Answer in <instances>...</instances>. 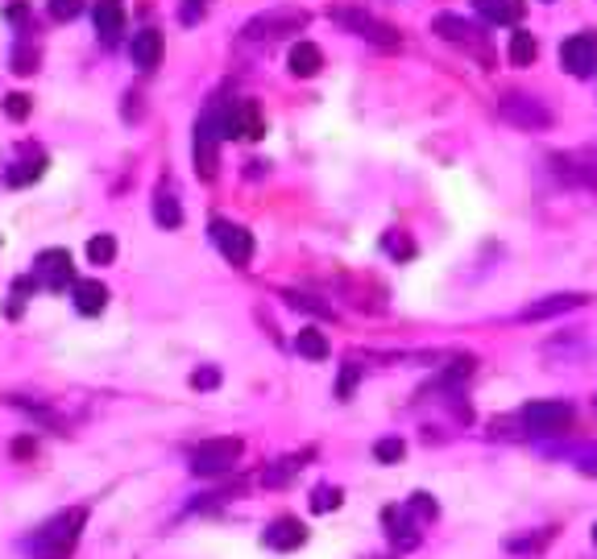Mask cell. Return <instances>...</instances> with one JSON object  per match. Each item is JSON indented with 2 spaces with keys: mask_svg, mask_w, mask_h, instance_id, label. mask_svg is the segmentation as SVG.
Returning a JSON list of instances; mask_svg holds the SVG:
<instances>
[{
  "mask_svg": "<svg viewBox=\"0 0 597 559\" xmlns=\"http://www.w3.org/2000/svg\"><path fill=\"white\" fill-rule=\"evenodd\" d=\"M133 67H142V71H154L158 59H162V34L158 29H142V34H133Z\"/></svg>",
  "mask_w": 597,
  "mask_h": 559,
  "instance_id": "cell-16",
  "label": "cell"
},
{
  "mask_svg": "<svg viewBox=\"0 0 597 559\" xmlns=\"http://www.w3.org/2000/svg\"><path fill=\"white\" fill-rule=\"evenodd\" d=\"M112 257H117V240L108 237V232H100V237L87 240V262L92 265H108Z\"/></svg>",
  "mask_w": 597,
  "mask_h": 559,
  "instance_id": "cell-24",
  "label": "cell"
},
{
  "mask_svg": "<svg viewBox=\"0 0 597 559\" xmlns=\"http://www.w3.org/2000/svg\"><path fill=\"white\" fill-rule=\"evenodd\" d=\"M593 406H597V398H593Z\"/></svg>",
  "mask_w": 597,
  "mask_h": 559,
  "instance_id": "cell-38",
  "label": "cell"
},
{
  "mask_svg": "<svg viewBox=\"0 0 597 559\" xmlns=\"http://www.w3.org/2000/svg\"><path fill=\"white\" fill-rule=\"evenodd\" d=\"M154 220L162 228H179L183 224V207H179V199H175L170 190H158V195H154Z\"/></svg>",
  "mask_w": 597,
  "mask_h": 559,
  "instance_id": "cell-23",
  "label": "cell"
},
{
  "mask_svg": "<svg viewBox=\"0 0 597 559\" xmlns=\"http://www.w3.org/2000/svg\"><path fill=\"white\" fill-rule=\"evenodd\" d=\"M220 137H245V142H258V137H266L262 108L253 104V100H237V104L228 108L225 117H220Z\"/></svg>",
  "mask_w": 597,
  "mask_h": 559,
  "instance_id": "cell-8",
  "label": "cell"
},
{
  "mask_svg": "<svg viewBox=\"0 0 597 559\" xmlns=\"http://www.w3.org/2000/svg\"><path fill=\"white\" fill-rule=\"evenodd\" d=\"M332 17L345 29H353L357 37H365V42H373V46H382V50H395L398 46V34L390 29L386 21H378L373 12H365V9H353V4H345V9H332Z\"/></svg>",
  "mask_w": 597,
  "mask_h": 559,
  "instance_id": "cell-7",
  "label": "cell"
},
{
  "mask_svg": "<svg viewBox=\"0 0 597 559\" xmlns=\"http://www.w3.org/2000/svg\"><path fill=\"white\" fill-rule=\"evenodd\" d=\"M311 452H303V456H287V460H278V468H270V473L262 476L266 485H282V481H290V476L303 468V460H307Z\"/></svg>",
  "mask_w": 597,
  "mask_h": 559,
  "instance_id": "cell-26",
  "label": "cell"
},
{
  "mask_svg": "<svg viewBox=\"0 0 597 559\" xmlns=\"http://www.w3.org/2000/svg\"><path fill=\"white\" fill-rule=\"evenodd\" d=\"M340 501H345V493H340L336 485H320L315 493H311V510H315V514H328V510H336Z\"/></svg>",
  "mask_w": 597,
  "mask_h": 559,
  "instance_id": "cell-27",
  "label": "cell"
},
{
  "mask_svg": "<svg viewBox=\"0 0 597 559\" xmlns=\"http://www.w3.org/2000/svg\"><path fill=\"white\" fill-rule=\"evenodd\" d=\"M593 543H597V523H593Z\"/></svg>",
  "mask_w": 597,
  "mask_h": 559,
  "instance_id": "cell-37",
  "label": "cell"
},
{
  "mask_svg": "<svg viewBox=\"0 0 597 559\" xmlns=\"http://www.w3.org/2000/svg\"><path fill=\"white\" fill-rule=\"evenodd\" d=\"M287 62H290V75L311 79V75H320V67H323V50L315 46V42H295Z\"/></svg>",
  "mask_w": 597,
  "mask_h": 559,
  "instance_id": "cell-17",
  "label": "cell"
},
{
  "mask_svg": "<svg viewBox=\"0 0 597 559\" xmlns=\"http://www.w3.org/2000/svg\"><path fill=\"white\" fill-rule=\"evenodd\" d=\"M287 303L295 311H311V315H332V307H323V303H315L311 295H287Z\"/></svg>",
  "mask_w": 597,
  "mask_h": 559,
  "instance_id": "cell-33",
  "label": "cell"
},
{
  "mask_svg": "<svg viewBox=\"0 0 597 559\" xmlns=\"http://www.w3.org/2000/svg\"><path fill=\"white\" fill-rule=\"evenodd\" d=\"M12 71L17 75H34L37 71V50H29V46H17L12 50Z\"/></svg>",
  "mask_w": 597,
  "mask_h": 559,
  "instance_id": "cell-29",
  "label": "cell"
},
{
  "mask_svg": "<svg viewBox=\"0 0 597 559\" xmlns=\"http://www.w3.org/2000/svg\"><path fill=\"white\" fill-rule=\"evenodd\" d=\"M303 539H307V526L298 523L295 514H278L274 523L266 526L262 543L270 551H295V547H303Z\"/></svg>",
  "mask_w": 597,
  "mask_h": 559,
  "instance_id": "cell-12",
  "label": "cell"
},
{
  "mask_svg": "<svg viewBox=\"0 0 597 559\" xmlns=\"http://www.w3.org/2000/svg\"><path fill=\"white\" fill-rule=\"evenodd\" d=\"M585 303H589L585 295H548V298H539V303H531V307L519 311V320H527V323L556 320V315H564V311H577V307H585Z\"/></svg>",
  "mask_w": 597,
  "mask_h": 559,
  "instance_id": "cell-13",
  "label": "cell"
},
{
  "mask_svg": "<svg viewBox=\"0 0 597 559\" xmlns=\"http://www.w3.org/2000/svg\"><path fill=\"white\" fill-rule=\"evenodd\" d=\"M403 452H406V443L398 440V435H386V440L373 443V460H378V465H398Z\"/></svg>",
  "mask_w": 597,
  "mask_h": 559,
  "instance_id": "cell-25",
  "label": "cell"
},
{
  "mask_svg": "<svg viewBox=\"0 0 597 559\" xmlns=\"http://www.w3.org/2000/svg\"><path fill=\"white\" fill-rule=\"evenodd\" d=\"M473 9L490 25H511L523 17V0H473Z\"/></svg>",
  "mask_w": 597,
  "mask_h": 559,
  "instance_id": "cell-18",
  "label": "cell"
},
{
  "mask_svg": "<svg viewBox=\"0 0 597 559\" xmlns=\"http://www.w3.org/2000/svg\"><path fill=\"white\" fill-rule=\"evenodd\" d=\"M71 298H75V311H79V315H87V320H92V315H100V311L108 307V290L96 282V278H79V282L71 286Z\"/></svg>",
  "mask_w": 597,
  "mask_h": 559,
  "instance_id": "cell-15",
  "label": "cell"
},
{
  "mask_svg": "<svg viewBox=\"0 0 597 559\" xmlns=\"http://www.w3.org/2000/svg\"><path fill=\"white\" fill-rule=\"evenodd\" d=\"M92 17H96V34H100V42L117 46L120 34H125V4H120V0H96Z\"/></svg>",
  "mask_w": 597,
  "mask_h": 559,
  "instance_id": "cell-14",
  "label": "cell"
},
{
  "mask_svg": "<svg viewBox=\"0 0 597 559\" xmlns=\"http://www.w3.org/2000/svg\"><path fill=\"white\" fill-rule=\"evenodd\" d=\"M9 452H12V460H34V456H37V440H34V435H17Z\"/></svg>",
  "mask_w": 597,
  "mask_h": 559,
  "instance_id": "cell-34",
  "label": "cell"
},
{
  "mask_svg": "<svg viewBox=\"0 0 597 559\" xmlns=\"http://www.w3.org/2000/svg\"><path fill=\"white\" fill-rule=\"evenodd\" d=\"M212 237L216 245H220V253H225V262H233L237 270H245V265L253 262V232L241 224H228V220H212Z\"/></svg>",
  "mask_w": 597,
  "mask_h": 559,
  "instance_id": "cell-9",
  "label": "cell"
},
{
  "mask_svg": "<svg viewBox=\"0 0 597 559\" xmlns=\"http://www.w3.org/2000/svg\"><path fill=\"white\" fill-rule=\"evenodd\" d=\"M536 54H539L536 34L514 29V34H511V62H514V67H531V62H536Z\"/></svg>",
  "mask_w": 597,
  "mask_h": 559,
  "instance_id": "cell-21",
  "label": "cell"
},
{
  "mask_svg": "<svg viewBox=\"0 0 597 559\" xmlns=\"http://www.w3.org/2000/svg\"><path fill=\"white\" fill-rule=\"evenodd\" d=\"M498 117L519 125V129H527V133L552 129V112L544 108V100H536V95H506V100H498Z\"/></svg>",
  "mask_w": 597,
  "mask_h": 559,
  "instance_id": "cell-6",
  "label": "cell"
},
{
  "mask_svg": "<svg viewBox=\"0 0 597 559\" xmlns=\"http://www.w3.org/2000/svg\"><path fill=\"white\" fill-rule=\"evenodd\" d=\"M42 174H46V158L37 154L34 162H17V166L4 170V182H9V187H25V182H37Z\"/></svg>",
  "mask_w": 597,
  "mask_h": 559,
  "instance_id": "cell-22",
  "label": "cell"
},
{
  "mask_svg": "<svg viewBox=\"0 0 597 559\" xmlns=\"http://www.w3.org/2000/svg\"><path fill=\"white\" fill-rule=\"evenodd\" d=\"M386 249H390V253H398V257H411V253H415V249H411V240H406V237H386Z\"/></svg>",
  "mask_w": 597,
  "mask_h": 559,
  "instance_id": "cell-36",
  "label": "cell"
},
{
  "mask_svg": "<svg viewBox=\"0 0 597 559\" xmlns=\"http://www.w3.org/2000/svg\"><path fill=\"white\" fill-rule=\"evenodd\" d=\"M192 385H195V390H216V385H220V373L200 369V373H192Z\"/></svg>",
  "mask_w": 597,
  "mask_h": 559,
  "instance_id": "cell-35",
  "label": "cell"
},
{
  "mask_svg": "<svg viewBox=\"0 0 597 559\" xmlns=\"http://www.w3.org/2000/svg\"><path fill=\"white\" fill-rule=\"evenodd\" d=\"M307 12L303 9H270V12H258L245 21L241 34L249 37V42H270V37H287V34H298V29H307Z\"/></svg>",
  "mask_w": 597,
  "mask_h": 559,
  "instance_id": "cell-2",
  "label": "cell"
},
{
  "mask_svg": "<svg viewBox=\"0 0 597 559\" xmlns=\"http://www.w3.org/2000/svg\"><path fill=\"white\" fill-rule=\"evenodd\" d=\"M357 381H361V365H345V369H340V385H336V398L348 402L353 390H357Z\"/></svg>",
  "mask_w": 597,
  "mask_h": 559,
  "instance_id": "cell-30",
  "label": "cell"
},
{
  "mask_svg": "<svg viewBox=\"0 0 597 559\" xmlns=\"http://www.w3.org/2000/svg\"><path fill=\"white\" fill-rule=\"evenodd\" d=\"M295 352L298 357H307V361H328V336L320 332V328H303V332L295 336Z\"/></svg>",
  "mask_w": 597,
  "mask_h": 559,
  "instance_id": "cell-19",
  "label": "cell"
},
{
  "mask_svg": "<svg viewBox=\"0 0 597 559\" xmlns=\"http://www.w3.org/2000/svg\"><path fill=\"white\" fill-rule=\"evenodd\" d=\"M84 12V0H50V17L54 21H75Z\"/></svg>",
  "mask_w": 597,
  "mask_h": 559,
  "instance_id": "cell-31",
  "label": "cell"
},
{
  "mask_svg": "<svg viewBox=\"0 0 597 559\" xmlns=\"http://www.w3.org/2000/svg\"><path fill=\"white\" fill-rule=\"evenodd\" d=\"M523 427L531 435H560L568 423H573V406L568 402H556V398H539V402H527L519 410Z\"/></svg>",
  "mask_w": 597,
  "mask_h": 559,
  "instance_id": "cell-5",
  "label": "cell"
},
{
  "mask_svg": "<svg viewBox=\"0 0 597 559\" xmlns=\"http://www.w3.org/2000/svg\"><path fill=\"white\" fill-rule=\"evenodd\" d=\"M34 278L46 290H67V286H75L79 278H75V265H71V253L67 249H42L34 262Z\"/></svg>",
  "mask_w": 597,
  "mask_h": 559,
  "instance_id": "cell-10",
  "label": "cell"
},
{
  "mask_svg": "<svg viewBox=\"0 0 597 559\" xmlns=\"http://www.w3.org/2000/svg\"><path fill=\"white\" fill-rule=\"evenodd\" d=\"M560 67L577 79L597 71V37L593 34H573L568 42L560 46Z\"/></svg>",
  "mask_w": 597,
  "mask_h": 559,
  "instance_id": "cell-11",
  "label": "cell"
},
{
  "mask_svg": "<svg viewBox=\"0 0 597 559\" xmlns=\"http://www.w3.org/2000/svg\"><path fill=\"white\" fill-rule=\"evenodd\" d=\"M431 34H440L444 42H469L473 37V25L465 17H453V12H440L436 21H431Z\"/></svg>",
  "mask_w": 597,
  "mask_h": 559,
  "instance_id": "cell-20",
  "label": "cell"
},
{
  "mask_svg": "<svg viewBox=\"0 0 597 559\" xmlns=\"http://www.w3.org/2000/svg\"><path fill=\"white\" fill-rule=\"evenodd\" d=\"M192 158H195V174H200L203 182H212L216 174H220V117H216V112L195 120Z\"/></svg>",
  "mask_w": 597,
  "mask_h": 559,
  "instance_id": "cell-3",
  "label": "cell"
},
{
  "mask_svg": "<svg viewBox=\"0 0 597 559\" xmlns=\"http://www.w3.org/2000/svg\"><path fill=\"white\" fill-rule=\"evenodd\" d=\"M87 523V510L84 506H75V510H62L54 514L42 531H34L29 539V555L34 559H71L75 543H79V531Z\"/></svg>",
  "mask_w": 597,
  "mask_h": 559,
  "instance_id": "cell-1",
  "label": "cell"
},
{
  "mask_svg": "<svg viewBox=\"0 0 597 559\" xmlns=\"http://www.w3.org/2000/svg\"><path fill=\"white\" fill-rule=\"evenodd\" d=\"M29 112H34V100H29L25 92H9V95H4V117H9V120H17V125H21Z\"/></svg>",
  "mask_w": 597,
  "mask_h": 559,
  "instance_id": "cell-28",
  "label": "cell"
},
{
  "mask_svg": "<svg viewBox=\"0 0 597 559\" xmlns=\"http://www.w3.org/2000/svg\"><path fill=\"white\" fill-rule=\"evenodd\" d=\"M406 510H411V518H419V523H428V518H436V501H431L428 493H415V498L406 501Z\"/></svg>",
  "mask_w": 597,
  "mask_h": 559,
  "instance_id": "cell-32",
  "label": "cell"
},
{
  "mask_svg": "<svg viewBox=\"0 0 597 559\" xmlns=\"http://www.w3.org/2000/svg\"><path fill=\"white\" fill-rule=\"evenodd\" d=\"M245 443L237 435H220V440H203L200 448L192 452V473L195 476H216V473H228V468L241 460Z\"/></svg>",
  "mask_w": 597,
  "mask_h": 559,
  "instance_id": "cell-4",
  "label": "cell"
}]
</instances>
